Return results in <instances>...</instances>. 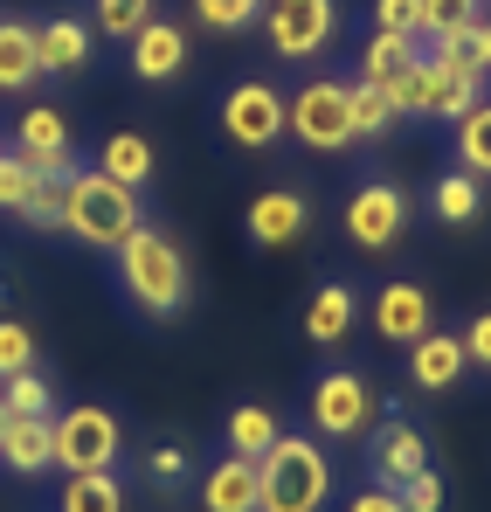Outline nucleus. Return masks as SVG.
I'll return each instance as SVG.
<instances>
[{
	"label": "nucleus",
	"instance_id": "1",
	"mask_svg": "<svg viewBox=\"0 0 491 512\" xmlns=\"http://www.w3.org/2000/svg\"><path fill=\"white\" fill-rule=\"evenodd\" d=\"M111 263H118V284H125V298H132L146 319H173V312L187 305V291H194L180 243H173L166 229H153V222H139V229H132V236L111 250Z\"/></svg>",
	"mask_w": 491,
	"mask_h": 512
},
{
	"label": "nucleus",
	"instance_id": "2",
	"mask_svg": "<svg viewBox=\"0 0 491 512\" xmlns=\"http://www.w3.org/2000/svg\"><path fill=\"white\" fill-rule=\"evenodd\" d=\"M256 485H263L256 512H326L332 457L312 443V436H291V429H284V436L256 457Z\"/></svg>",
	"mask_w": 491,
	"mask_h": 512
},
{
	"label": "nucleus",
	"instance_id": "3",
	"mask_svg": "<svg viewBox=\"0 0 491 512\" xmlns=\"http://www.w3.org/2000/svg\"><path fill=\"white\" fill-rule=\"evenodd\" d=\"M139 229V194L104 180L97 167H83L77 180H63V236L90 243V250H118Z\"/></svg>",
	"mask_w": 491,
	"mask_h": 512
},
{
	"label": "nucleus",
	"instance_id": "4",
	"mask_svg": "<svg viewBox=\"0 0 491 512\" xmlns=\"http://www.w3.org/2000/svg\"><path fill=\"white\" fill-rule=\"evenodd\" d=\"M284 132L305 146V153H346L360 132H353V84L339 77H312L305 90L284 97Z\"/></svg>",
	"mask_w": 491,
	"mask_h": 512
},
{
	"label": "nucleus",
	"instance_id": "5",
	"mask_svg": "<svg viewBox=\"0 0 491 512\" xmlns=\"http://www.w3.org/2000/svg\"><path fill=\"white\" fill-rule=\"evenodd\" d=\"M118 450H125V429H118L111 409L77 402V409H63V416H56V471H63V478L111 471V464H118Z\"/></svg>",
	"mask_w": 491,
	"mask_h": 512
},
{
	"label": "nucleus",
	"instance_id": "6",
	"mask_svg": "<svg viewBox=\"0 0 491 512\" xmlns=\"http://www.w3.org/2000/svg\"><path fill=\"white\" fill-rule=\"evenodd\" d=\"M374 409H381V395H374L367 374H353V367H326V374L312 381V429H319L326 443H353V436H367Z\"/></svg>",
	"mask_w": 491,
	"mask_h": 512
},
{
	"label": "nucleus",
	"instance_id": "7",
	"mask_svg": "<svg viewBox=\"0 0 491 512\" xmlns=\"http://www.w3.org/2000/svg\"><path fill=\"white\" fill-rule=\"evenodd\" d=\"M485 97V84H471V77H450V70H436L429 56L415 63L409 77H395L388 84V104H395V118H464L471 104Z\"/></svg>",
	"mask_w": 491,
	"mask_h": 512
},
{
	"label": "nucleus",
	"instance_id": "8",
	"mask_svg": "<svg viewBox=\"0 0 491 512\" xmlns=\"http://www.w3.org/2000/svg\"><path fill=\"white\" fill-rule=\"evenodd\" d=\"M332 28H339V7H332V0H270V7H263L270 56H284V63H312V56H326Z\"/></svg>",
	"mask_w": 491,
	"mask_h": 512
},
{
	"label": "nucleus",
	"instance_id": "9",
	"mask_svg": "<svg viewBox=\"0 0 491 512\" xmlns=\"http://www.w3.org/2000/svg\"><path fill=\"white\" fill-rule=\"evenodd\" d=\"M222 132H229V146H243V153H270V146L284 139V90L263 84V77L229 84V97H222Z\"/></svg>",
	"mask_w": 491,
	"mask_h": 512
},
{
	"label": "nucleus",
	"instance_id": "10",
	"mask_svg": "<svg viewBox=\"0 0 491 512\" xmlns=\"http://www.w3.org/2000/svg\"><path fill=\"white\" fill-rule=\"evenodd\" d=\"M14 153L28 160V173L35 180H77L83 160H77V146H70V118L56 111V104H35V111H21V125H14Z\"/></svg>",
	"mask_w": 491,
	"mask_h": 512
},
{
	"label": "nucleus",
	"instance_id": "11",
	"mask_svg": "<svg viewBox=\"0 0 491 512\" xmlns=\"http://www.w3.org/2000/svg\"><path fill=\"white\" fill-rule=\"evenodd\" d=\"M346 236H353L360 250H395V243L409 236V194H402L395 180L353 187V201H346Z\"/></svg>",
	"mask_w": 491,
	"mask_h": 512
},
{
	"label": "nucleus",
	"instance_id": "12",
	"mask_svg": "<svg viewBox=\"0 0 491 512\" xmlns=\"http://www.w3.org/2000/svg\"><path fill=\"white\" fill-rule=\"evenodd\" d=\"M367 319H374V340H381V346H415L422 333H436V305H429V291H422L415 277L381 284Z\"/></svg>",
	"mask_w": 491,
	"mask_h": 512
},
{
	"label": "nucleus",
	"instance_id": "13",
	"mask_svg": "<svg viewBox=\"0 0 491 512\" xmlns=\"http://www.w3.org/2000/svg\"><path fill=\"white\" fill-rule=\"evenodd\" d=\"M367 464H374V485L402 492L415 471H429V443H422V429H415V423L388 416V423L367 436Z\"/></svg>",
	"mask_w": 491,
	"mask_h": 512
},
{
	"label": "nucleus",
	"instance_id": "14",
	"mask_svg": "<svg viewBox=\"0 0 491 512\" xmlns=\"http://www.w3.org/2000/svg\"><path fill=\"white\" fill-rule=\"evenodd\" d=\"M249 243L256 250H291L305 229H312V201L298 194V187H270V194H256L249 201Z\"/></svg>",
	"mask_w": 491,
	"mask_h": 512
},
{
	"label": "nucleus",
	"instance_id": "15",
	"mask_svg": "<svg viewBox=\"0 0 491 512\" xmlns=\"http://www.w3.org/2000/svg\"><path fill=\"white\" fill-rule=\"evenodd\" d=\"M0 471H14V478L56 471V416H7V429H0Z\"/></svg>",
	"mask_w": 491,
	"mask_h": 512
},
{
	"label": "nucleus",
	"instance_id": "16",
	"mask_svg": "<svg viewBox=\"0 0 491 512\" xmlns=\"http://www.w3.org/2000/svg\"><path fill=\"white\" fill-rule=\"evenodd\" d=\"M125 49H132L139 84H173V77L187 70V28H180V21H146Z\"/></svg>",
	"mask_w": 491,
	"mask_h": 512
},
{
	"label": "nucleus",
	"instance_id": "17",
	"mask_svg": "<svg viewBox=\"0 0 491 512\" xmlns=\"http://www.w3.org/2000/svg\"><path fill=\"white\" fill-rule=\"evenodd\" d=\"M353 326H360V291L353 284H319L312 291V305H305V340L312 346H346L353 340Z\"/></svg>",
	"mask_w": 491,
	"mask_h": 512
},
{
	"label": "nucleus",
	"instance_id": "18",
	"mask_svg": "<svg viewBox=\"0 0 491 512\" xmlns=\"http://www.w3.org/2000/svg\"><path fill=\"white\" fill-rule=\"evenodd\" d=\"M464 340L457 333H422V340L409 346V381L415 388H429V395H443V388H457L464 381Z\"/></svg>",
	"mask_w": 491,
	"mask_h": 512
},
{
	"label": "nucleus",
	"instance_id": "19",
	"mask_svg": "<svg viewBox=\"0 0 491 512\" xmlns=\"http://www.w3.org/2000/svg\"><path fill=\"white\" fill-rule=\"evenodd\" d=\"M263 485H256V457H222L201 471V506L208 512H256Z\"/></svg>",
	"mask_w": 491,
	"mask_h": 512
},
{
	"label": "nucleus",
	"instance_id": "20",
	"mask_svg": "<svg viewBox=\"0 0 491 512\" xmlns=\"http://www.w3.org/2000/svg\"><path fill=\"white\" fill-rule=\"evenodd\" d=\"M35 42H42V77H70V70L90 63V28H83L77 14H49L35 28Z\"/></svg>",
	"mask_w": 491,
	"mask_h": 512
},
{
	"label": "nucleus",
	"instance_id": "21",
	"mask_svg": "<svg viewBox=\"0 0 491 512\" xmlns=\"http://www.w3.org/2000/svg\"><path fill=\"white\" fill-rule=\"evenodd\" d=\"M415 63H422V42L415 35H388V28H374V42H367V56H360V84H395V77H409Z\"/></svg>",
	"mask_w": 491,
	"mask_h": 512
},
{
	"label": "nucleus",
	"instance_id": "22",
	"mask_svg": "<svg viewBox=\"0 0 491 512\" xmlns=\"http://www.w3.org/2000/svg\"><path fill=\"white\" fill-rule=\"evenodd\" d=\"M97 173H104V180H118V187H132V194H139V187H146V180H153V146H146V139H139V132H111V139H104V146H97Z\"/></svg>",
	"mask_w": 491,
	"mask_h": 512
},
{
	"label": "nucleus",
	"instance_id": "23",
	"mask_svg": "<svg viewBox=\"0 0 491 512\" xmlns=\"http://www.w3.org/2000/svg\"><path fill=\"white\" fill-rule=\"evenodd\" d=\"M42 77V42L28 21H0V90H21Z\"/></svg>",
	"mask_w": 491,
	"mask_h": 512
},
{
	"label": "nucleus",
	"instance_id": "24",
	"mask_svg": "<svg viewBox=\"0 0 491 512\" xmlns=\"http://www.w3.org/2000/svg\"><path fill=\"white\" fill-rule=\"evenodd\" d=\"M450 146H457V167L491 180V97H478L457 125H450Z\"/></svg>",
	"mask_w": 491,
	"mask_h": 512
},
{
	"label": "nucleus",
	"instance_id": "25",
	"mask_svg": "<svg viewBox=\"0 0 491 512\" xmlns=\"http://www.w3.org/2000/svg\"><path fill=\"white\" fill-rule=\"evenodd\" d=\"M56 512H125V485H118V471H83V478H63Z\"/></svg>",
	"mask_w": 491,
	"mask_h": 512
},
{
	"label": "nucleus",
	"instance_id": "26",
	"mask_svg": "<svg viewBox=\"0 0 491 512\" xmlns=\"http://www.w3.org/2000/svg\"><path fill=\"white\" fill-rule=\"evenodd\" d=\"M277 436H284V429H277V409H270V402H243V409L229 416V457H263Z\"/></svg>",
	"mask_w": 491,
	"mask_h": 512
},
{
	"label": "nucleus",
	"instance_id": "27",
	"mask_svg": "<svg viewBox=\"0 0 491 512\" xmlns=\"http://www.w3.org/2000/svg\"><path fill=\"white\" fill-rule=\"evenodd\" d=\"M491 7L485 0H422V42H436V35H464V28H478Z\"/></svg>",
	"mask_w": 491,
	"mask_h": 512
},
{
	"label": "nucleus",
	"instance_id": "28",
	"mask_svg": "<svg viewBox=\"0 0 491 512\" xmlns=\"http://www.w3.org/2000/svg\"><path fill=\"white\" fill-rule=\"evenodd\" d=\"M0 409L7 416H56V388L28 367V374H7L0 381Z\"/></svg>",
	"mask_w": 491,
	"mask_h": 512
},
{
	"label": "nucleus",
	"instance_id": "29",
	"mask_svg": "<svg viewBox=\"0 0 491 512\" xmlns=\"http://www.w3.org/2000/svg\"><path fill=\"white\" fill-rule=\"evenodd\" d=\"M478 187H485V180L464 173V167L443 173V180H436V215H443V222H478V201H485Z\"/></svg>",
	"mask_w": 491,
	"mask_h": 512
},
{
	"label": "nucleus",
	"instance_id": "30",
	"mask_svg": "<svg viewBox=\"0 0 491 512\" xmlns=\"http://www.w3.org/2000/svg\"><path fill=\"white\" fill-rule=\"evenodd\" d=\"M90 14H97V35H104V42H132V35L153 21V0H97Z\"/></svg>",
	"mask_w": 491,
	"mask_h": 512
},
{
	"label": "nucleus",
	"instance_id": "31",
	"mask_svg": "<svg viewBox=\"0 0 491 512\" xmlns=\"http://www.w3.org/2000/svg\"><path fill=\"white\" fill-rule=\"evenodd\" d=\"M388 125H395L388 90H381V84H353V132H360V139H381Z\"/></svg>",
	"mask_w": 491,
	"mask_h": 512
},
{
	"label": "nucleus",
	"instance_id": "32",
	"mask_svg": "<svg viewBox=\"0 0 491 512\" xmlns=\"http://www.w3.org/2000/svg\"><path fill=\"white\" fill-rule=\"evenodd\" d=\"M263 7H270V0H194L201 28H215V35H236L249 21H263Z\"/></svg>",
	"mask_w": 491,
	"mask_h": 512
},
{
	"label": "nucleus",
	"instance_id": "33",
	"mask_svg": "<svg viewBox=\"0 0 491 512\" xmlns=\"http://www.w3.org/2000/svg\"><path fill=\"white\" fill-rule=\"evenodd\" d=\"M21 222H28V229L63 236V187H56V180H35V194L21 201Z\"/></svg>",
	"mask_w": 491,
	"mask_h": 512
},
{
	"label": "nucleus",
	"instance_id": "34",
	"mask_svg": "<svg viewBox=\"0 0 491 512\" xmlns=\"http://www.w3.org/2000/svg\"><path fill=\"white\" fill-rule=\"evenodd\" d=\"M35 367V333L21 319H0V381L7 374H28Z\"/></svg>",
	"mask_w": 491,
	"mask_h": 512
},
{
	"label": "nucleus",
	"instance_id": "35",
	"mask_svg": "<svg viewBox=\"0 0 491 512\" xmlns=\"http://www.w3.org/2000/svg\"><path fill=\"white\" fill-rule=\"evenodd\" d=\"M35 194V173H28V160L21 153H0V208L7 215H21V201Z\"/></svg>",
	"mask_w": 491,
	"mask_h": 512
},
{
	"label": "nucleus",
	"instance_id": "36",
	"mask_svg": "<svg viewBox=\"0 0 491 512\" xmlns=\"http://www.w3.org/2000/svg\"><path fill=\"white\" fill-rule=\"evenodd\" d=\"M146 471H153V485H160V492H180L194 464H187V450H180V443H160V450H146Z\"/></svg>",
	"mask_w": 491,
	"mask_h": 512
},
{
	"label": "nucleus",
	"instance_id": "37",
	"mask_svg": "<svg viewBox=\"0 0 491 512\" xmlns=\"http://www.w3.org/2000/svg\"><path fill=\"white\" fill-rule=\"evenodd\" d=\"M374 28L415 35V28H422V0H374ZM415 42H422V35H415Z\"/></svg>",
	"mask_w": 491,
	"mask_h": 512
},
{
	"label": "nucleus",
	"instance_id": "38",
	"mask_svg": "<svg viewBox=\"0 0 491 512\" xmlns=\"http://www.w3.org/2000/svg\"><path fill=\"white\" fill-rule=\"evenodd\" d=\"M402 512H443V478H436V464L415 471L409 485H402Z\"/></svg>",
	"mask_w": 491,
	"mask_h": 512
},
{
	"label": "nucleus",
	"instance_id": "39",
	"mask_svg": "<svg viewBox=\"0 0 491 512\" xmlns=\"http://www.w3.org/2000/svg\"><path fill=\"white\" fill-rule=\"evenodd\" d=\"M457 340H464V360H478V367L491 374V312H478V319H471Z\"/></svg>",
	"mask_w": 491,
	"mask_h": 512
},
{
	"label": "nucleus",
	"instance_id": "40",
	"mask_svg": "<svg viewBox=\"0 0 491 512\" xmlns=\"http://www.w3.org/2000/svg\"><path fill=\"white\" fill-rule=\"evenodd\" d=\"M346 512H402V492H388V485H360V492L346 499Z\"/></svg>",
	"mask_w": 491,
	"mask_h": 512
},
{
	"label": "nucleus",
	"instance_id": "41",
	"mask_svg": "<svg viewBox=\"0 0 491 512\" xmlns=\"http://www.w3.org/2000/svg\"><path fill=\"white\" fill-rule=\"evenodd\" d=\"M471 42H478V70H485V77H491V14H485V21H478V35H471Z\"/></svg>",
	"mask_w": 491,
	"mask_h": 512
},
{
	"label": "nucleus",
	"instance_id": "42",
	"mask_svg": "<svg viewBox=\"0 0 491 512\" xmlns=\"http://www.w3.org/2000/svg\"><path fill=\"white\" fill-rule=\"evenodd\" d=\"M0 429H7V409H0Z\"/></svg>",
	"mask_w": 491,
	"mask_h": 512
},
{
	"label": "nucleus",
	"instance_id": "43",
	"mask_svg": "<svg viewBox=\"0 0 491 512\" xmlns=\"http://www.w3.org/2000/svg\"><path fill=\"white\" fill-rule=\"evenodd\" d=\"M485 7H491V0H485Z\"/></svg>",
	"mask_w": 491,
	"mask_h": 512
}]
</instances>
